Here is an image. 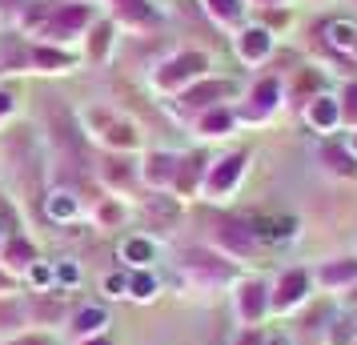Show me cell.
Segmentation results:
<instances>
[{
    "label": "cell",
    "instance_id": "1",
    "mask_svg": "<svg viewBox=\"0 0 357 345\" xmlns=\"http://www.w3.org/2000/svg\"><path fill=\"white\" fill-rule=\"evenodd\" d=\"M181 273L193 289H229L237 281V265L213 245H193L181 253Z\"/></svg>",
    "mask_w": 357,
    "mask_h": 345
},
{
    "label": "cell",
    "instance_id": "2",
    "mask_svg": "<svg viewBox=\"0 0 357 345\" xmlns=\"http://www.w3.org/2000/svg\"><path fill=\"white\" fill-rule=\"evenodd\" d=\"M233 293V321L241 329H261L265 325V317H269V281L257 277V273H249V277H237L229 285Z\"/></svg>",
    "mask_w": 357,
    "mask_h": 345
},
{
    "label": "cell",
    "instance_id": "3",
    "mask_svg": "<svg viewBox=\"0 0 357 345\" xmlns=\"http://www.w3.org/2000/svg\"><path fill=\"white\" fill-rule=\"evenodd\" d=\"M209 245L217 253H225L233 265H249L261 257V241L257 233L249 229V221H237V217H225V221H217L209 233Z\"/></svg>",
    "mask_w": 357,
    "mask_h": 345
},
{
    "label": "cell",
    "instance_id": "4",
    "mask_svg": "<svg viewBox=\"0 0 357 345\" xmlns=\"http://www.w3.org/2000/svg\"><path fill=\"white\" fill-rule=\"evenodd\" d=\"M313 289V273L309 269H285L277 281H269V313L273 317H289L293 309H301Z\"/></svg>",
    "mask_w": 357,
    "mask_h": 345
},
{
    "label": "cell",
    "instance_id": "5",
    "mask_svg": "<svg viewBox=\"0 0 357 345\" xmlns=\"http://www.w3.org/2000/svg\"><path fill=\"white\" fill-rule=\"evenodd\" d=\"M245 153H229V157H217V161L205 169V181H201V197L205 201H225L233 189H237V181H241L245 173Z\"/></svg>",
    "mask_w": 357,
    "mask_h": 345
},
{
    "label": "cell",
    "instance_id": "6",
    "mask_svg": "<svg viewBox=\"0 0 357 345\" xmlns=\"http://www.w3.org/2000/svg\"><path fill=\"white\" fill-rule=\"evenodd\" d=\"M109 309L100 305V301H89V305H77V309L68 313V321H65V333H68V342H84V337H100L105 329H109Z\"/></svg>",
    "mask_w": 357,
    "mask_h": 345
},
{
    "label": "cell",
    "instance_id": "7",
    "mask_svg": "<svg viewBox=\"0 0 357 345\" xmlns=\"http://www.w3.org/2000/svg\"><path fill=\"white\" fill-rule=\"evenodd\" d=\"M309 273H313V281L321 285L325 293H349V289H357V257H333V261H321Z\"/></svg>",
    "mask_w": 357,
    "mask_h": 345
},
{
    "label": "cell",
    "instance_id": "8",
    "mask_svg": "<svg viewBox=\"0 0 357 345\" xmlns=\"http://www.w3.org/2000/svg\"><path fill=\"white\" fill-rule=\"evenodd\" d=\"M24 305H29V325L36 329H49V325H65L68 321V305H65V293H36V297H24Z\"/></svg>",
    "mask_w": 357,
    "mask_h": 345
},
{
    "label": "cell",
    "instance_id": "9",
    "mask_svg": "<svg viewBox=\"0 0 357 345\" xmlns=\"http://www.w3.org/2000/svg\"><path fill=\"white\" fill-rule=\"evenodd\" d=\"M33 261H36V245L29 241V237H4L0 241V269L8 273V277L17 281V277H24L29 269H33Z\"/></svg>",
    "mask_w": 357,
    "mask_h": 345
},
{
    "label": "cell",
    "instance_id": "10",
    "mask_svg": "<svg viewBox=\"0 0 357 345\" xmlns=\"http://www.w3.org/2000/svg\"><path fill=\"white\" fill-rule=\"evenodd\" d=\"M29 305H24V297L20 293H4L0 297V337H20V333H29Z\"/></svg>",
    "mask_w": 357,
    "mask_h": 345
},
{
    "label": "cell",
    "instance_id": "11",
    "mask_svg": "<svg viewBox=\"0 0 357 345\" xmlns=\"http://www.w3.org/2000/svg\"><path fill=\"white\" fill-rule=\"evenodd\" d=\"M177 164H181V157H173V153H149L137 173H141V181L149 189H165V185L177 181Z\"/></svg>",
    "mask_w": 357,
    "mask_h": 345
},
{
    "label": "cell",
    "instance_id": "12",
    "mask_svg": "<svg viewBox=\"0 0 357 345\" xmlns=\"http://www.w3.org/2000/svg\"><path fill=\"white\" fill-rule=\"evenodd\" d=\"M249 229L257 233V241L265 245V241H289V237H297V217L289 213H281V217H269V213H261V217H249Z\"/></svg>",
    "mask_w": 357,
    "mask_h": 345
},
{
    "label": "cell",
    "instance_id": "13",
    "mask_svg": "<svg viewBox=\"0 0 357 345\" xmlns=\"http://www.w3.org/2000/svg\"><path fill=\"white\" fill-rule=\"evenodd\" d=\"M229 93H233V89H229L225 81H209V84H201V89H189V93L181 97V109L201 116V113H209V109H217V100L229 97Z\"/></svg>",
    "mask_w": 357,
    "mask_h": 345
},
{
    "label": "cell",
    "instance_id": "14",
    "mask_svg": "<svg viewBox=\"0 0 357 345\" xmlns=\"http://www.w3.org/2000/svg\"><path fill=\"white\" fill-rule=\"evenodd\" d=\"M121 261H125V269H153V261H157V241L153 237H125L121 241Z\"/></svg>",
    "mask_w": 357,
    "mask_h": 345
},
{
    "label": "cell",
    "instance_id": "15",
    "mask_svg": "<svg viewBox=\"0 0 357 345\" xmlns=\"http://www.w3.org/2000/svg\"><path fill=\"white\" fill-rule=\"evenodd\" d=\"M201 77V72H205V56H197V52H185V56H177V61H173V65L169 68H161V72H157V84H161V89H177L181 81H189V77Z\"/></svg>",
    "mask_w": 357,
    "mask_h": 345
},
{
    "label": "cell",
    "instance_id": "16",
    "mask_svg": "<svg viewBox=\"0 0 357 345\" xmlns=\"http://www.w3.org/2000/svg\"><path fill=\"white\" fill-rule=\"evenodd\" d=\"M205 169H209V161L197 153V157H185V161L177 164V193L181 197H189V193H197V185L205 181Z\"/></svg>",
    "mask_w": 357,
    "mask_h": 345
},
{
    "label": "cell",
    "instance_id": "17",
    "mask_svg": "<svg viewBox=\"0 0 357 345\" xmlns=\"http://www.w3.org/2000/svg\"><path fill=\"white\" fill-rule=\"evenodd\" d=\"M157 293H161V281H157L153 269H129V297L132 301L149 305V301H157Z\"/></svg>",
    "mask_w": 357,
    "mask_h": 345
},
{
    "label": "cell",
    "instance_id": "18",
    "mask_svg": "<svg viewBox=\"0 0 357 345\" xmlns=\"http://www.w3.org/2000/svg\"><path fill=\"white\" fill-rule=\"evenodd\" d=\"M309 125L317 132H329L333 125H341V109H337V100L333 97H313V105H309Z\"/></svg>",
    "mask_w": 357,
    "mask_h": 345
},
{
    "label": "cell",
    "instance_id": "19",
    "mask_svg": "<svg viewBox=\"0 0 357 345\" xmlns=\"http://www.w3.org/2000/svg\"><path fill=\"white\" fill-rule=\"evenodd\" d=\"M321 161L329 173H337V177H357V157L349 153V148L341 145H325L321 148Z\"/></svg>",
    "mask_w": 357,
    "mask_h": 345
},
{
    "label": "cell",
    "instance_id": "20",
    "mask_svg": "<svg viewBox=\"0 0 357 345\" xmlns=\"http://www.w3.org/2000/svg\"><path fill=\"white\" fill-rule=\"evenodd\" d=\"M229 129H233V113L221 109V105L197 116V132H205V137H221V132H229Z\"/></svg>",
    "mask_w": 357,
    "mask_h": 345
},
{
    "label": "cell",
    "instance_id": "21",
    "mask_svg": "<svg viewBox=\"0 0 357 345\" xmlns=\"http://www.w3.org/2000/svg\"><path fill=\"white\" fill-rule=\"evenodd\" d=\"M325 345H357V317H337L333 325H325Z\"/></svg>",
    "mask_w": 357,
    "mask_h": 345
},
{
    "label": "cell",
    "instance_id": "22",
    "mask_svg": "<svg viewBox=\"0 0 357 345\" xmlns=\"http://www.w3.org/2000/svg\"><path fill=\"white\" fill-rule=\"evenodd\" d=\"M81 285V265L77 261H52V289L65 293V289H77Z\"/></svg>",
    "mask_w": 357,
    "mask_h": 345
},
{
    "label": "cell",
    "instance_id": "23",
    "mask_svg": "<svg viewBox=\"0 0 357 345\" xmlns=\"http://www.w3.org/2000/svg\"><path fill=\"white\" fill-rule=\"evenodd\" d=\"M132 177H137V169H132L125 157H109V161H105V181L113 185V189H125V185H132Z\"/></svg>",
    "mask_w": 357,
    "mask_h": 345
},
{
    "label": "cell",
    "instance_id": "24",
    "mask_svg": "<svg viewBox=\"0 0 357 345\" xmlns=\"http://www.w3.org/2000/svg\"><path fill=\"white\" fill-rule=\"evenodd\" d=\"M49 217L52 221H73V217H77V197L65 193V189H56L49 197Z\"/></svg>",
    "mask_w": 357,
    "mask_h": 345
},
{
    "label": "cell",
    "instance_id": "25",
    "mask_svg": "<svg viewBox=\"0 0 357 345\" xmlns=\"http://www.w3.org/2000/svg\"><path fill=\"white\" fill-rule=\"evenodd\" d=\"M24 281L33 285V293H49L52 289V261H40V257H36L33 269L24 273Z\"/></svg>",
    "mask_w": 357,
    "mask_h": 345
},
{
    "label": "cell",
    "instance_id": "26",
    "mask_svg": "<svg viewBox=\"0 0 357 345\" xmlns=\"http://www.w3.org/2000/svg\"><path fill=\"white\" fill-rule=\"evenodd\" d=\"M105 141H109L113 148H132V145H137V129H132V125H125V121H109Z\"/></svg>",
    "mask_w": 357,
    "mask_h": 345
},
{
    "label": "cell",
    "instance_id": "27",
    "mask_svg": "<svg viewBox=\"0 0 357 345\" xmlns=\"http://www.w3.org/2000/svg\"><path fill=\"white\" fill-rule=\"evenodd\" d=\"M265 52H269V36L261 33V29L245 33V40H241V56L245 61H257V56H265Z\"/></svg>",
    "mask_w": 357,
    "mask_h": 345
},
{
    "label": "cell",
    "instance_id": "28",
    "mask_svg": "<svg viewBox=\"0 0 357 345\" xmlns=\"http://www.w3.org/2000/svg\"><path fill=\"white\" fill-rule=\"evenodd\" d=\"M121 221H125V209H121L116 201H100L97 205V225L100 229H116Z\"/></svg>",
    "mask_w": 357,
    "mask_h": 345
},
{
    "label": "cell",
    "instance_id": "29",
    "mask_svg": "<svg viewBox=\"0 0 357 345\" xmlns=\"http://www.w3.org/2000/svg\"><path fill=\"white\" fill-rule=\"evenodd\" d=\"M100 289H105V297H129V269L109 273V277L100 281Z\"/></svg>",
    "mask_w": 357,
    "mask_h": 345
},
{
    "label": "cell",
    "instance_id": "30",
    "mask_svg": "<svg viewBox=\"0 0 357 345\" xmlns=\"http://www.w3.org/2000/svg\"><path fill=\"white\" fill-rule=\"evenodd\" d=\"M149 217H157V221H177V197H149Z\"/></svg>",
    "mask_w": 357,
    "mask_h": 345
},
{
    "label": "cell",
    "instance_id": "31",
    "mask_svg": "<svg viewBox=\"0 0 357 345\" xmlns=\"http://www.w3.org/2000/svg\"><path fill=\"white\" fill-rule=\"evenodd\" d=\"M337 109H341V121L357 129V84H345V93H341Z\"/></svg>",
    "mask_w": 357,
    "mask_h": 345
},
{
    "label": "cell",
    "instance_id": "32",
    "mask_svg": "<svg viewBox=\"0 0 357 345\" xmlns=\"http://www.w3.org/2000/svg\"><path fill=\"white\" fill-rule=\"evenodd\" d=\"M273 100H277V84L273 81H265L253 89V109H261V113H269L273 109Z\"/></svg>",
    "mask_w": 357,
    "mask_h": 345
},
{
    "label": "cell",
    "instance_id": "33",
    "mask_svg": "<svg viewBox=\"0 0 357 345\" xmlns=\"http://www.w3.org/2000/svg\"><path fill=\"white\" fill-rule=\"evenodd\" d=\"M333 45H341V49H354V45H357L354 24H345V20H337V24H333Z\"/></svg>",
    "mask_w": 357,
    "mask_h": 345
},
{
    "label": "cell",
    "instance_id": "34",
    "mask_svg": "<svg viewBox=\"0 0 357 345\" xmlns=\"http://www.w3.org/2000/svg\"><path fill=\"white\" fill-rule=\"evenodd\" d=\"M233 345H269V337H265V329H241Z\"/></svg>",
    "mask_w": 357,
    "mask_h": 345
},
{
    "label": "cell",
    "instance_id": "35",
    "mask_svg": "<svg viewBox=\"0 0 357 345\" xmlns=\"http://www.w3.org/2000/svg\"><path fill=\"white\" fill-rule=\"evenodd\" d=\"M213 13L217 17H237V0H213Z\"/></svg>",
    "mask_w": 357,
    "mask_h": 345
},
{
    "label": "cell",
    "instance_id": "36",
    "mask_svg": "<svg viewBox=\"0 0 357 345\" xmlns=\"http://www.w3.org/2000/svg\"><path fill=\"white\" fill-rule=\"evenodd\" d=\"M4 293H17V285H13V277L0 269V297H4Z\"/></svg>",
    "mask_w": 357,
    "mask_h": 345
},
{
    "label": "cell",
    "instance_id": "37",
    "mask_svg": "<svg viewBox=\"0 0 357 345\" xmlns=\"http://www.w3.org/2000/svg\"><path fill=\"white\" fill-rule=\"evenodd\" d=\"M13 113V97H8V93H0V116H8Z\"/></svg>",
    "mask_w": 357,
    "mask_h": 345
},
{
    "label": "cell",
    "instance_id": "38",
    "mask_svg": "<svg viewBox=\"0 0 357 345\" xmlns=\"http://www.w3.org/2000/svg\"><path fill=\"white\" fill-rule=\"evenodd\" d=\"M73 345H113V342H109V337L100 333V337H84V342H73Z\"/></svg>",
    "mask_w": 357,
    "mask_h": 345
},
{
    "label": "cell",
    "instance_id": "39",
    "mask_svg": "<svg viewBox=\"0 0 357 345\" xmlns=\"http://www.w3.org/2000/svg\"><path fill=\"white\" fill-rule=\"evenodd\" d=\"M269 345H289V337H273V342H269Z\"/></svg>",
    "mask_w": 357,
    "mask_h": 345
},
{
    "label": "cell",
    "instance_id": "40",
    "mask_svg": "<svg viewBox=\"0 0 357 345\" xmlns=\"http://www.w3.org/2000/svg\"><path fill=\"white\" fill-rule=\"evenodd\" d=\"M349 153H354V157H357V137H354V145H349Z\"/></svg>",
    "mask_w": 357,
    "mask_h": 345
}]
</instances>
